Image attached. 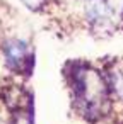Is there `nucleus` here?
<instances>
[{"instance_id": "obj_2", "label": "nucleus", "mask_w": 123, "mask_h": 124, "mask_svg": "<svg viewBox=\"0 0 123 124\" xmlns=\"http://www.w3.org/2000/svg\"><path fill=\"white\" fill-rule=\"evenodd\" d=\"M85 17L96 32L108 34L116 26L118 9L113 0H87Z\"/></svg>"}, {"instance_id": "obj_6", "label": "nucleus", "mask_w": 123, "mask_h": 124, "mask_svg": "<svg viewBox=\"0 0 123 124\" xmlns=\"http://www.w3.org/2000/svg\"><path fill=\"white\" fill-rule=\"evenodd\" d=\"M16 124H33V119H31V116H29V114L21 112V114L16 117Z\"/></svg>"}, {"instance_id": "obj_4", "label": "nucleus", "mask_w": 123, "mask_h": 124, "mask_svg": "<svg viewBox=\"0 0 123 124\" xmlns=\"http://www.w3.org/2000/svg\"><path fill=\"white\" fill-rule=\"evenodd\" d=\"M106 83H108V88L118 99H123V68L121 66H113L108 70Z\"/></svg>"}, {"instance_id": "obj_1", "label": "nucleus", "mask_w": 123, "mask_h": 124, "mask_svg": "<svg viewBox=\"0 0 123 124\" xmlns=\"http://www.w3.org/2000/svg\"><path fill=\"white\" fill-rule=\"evenodd\" d=\"M72 88L77 109L87 121H97L108 110L106 78L92 66L79 65L72 73Z\"/></svg>"}, {"instance_id": "obj_3", "label": "nucleus", "mask_w": 123, "mask_h": 124, "mask_svg": "<svg viewBox=\"0 0 123 124\" xmlns=\"http://www.w3.org/2000/svg\"><path fill=\"white\" fill-rule=\"evenodd\" d=\"M4 56L5 63L9 65L10 70L17 73H29L33 68V60L34 54L26 41L21 39H9L4 44Z\"/></svg>"}, {"instance_id": "obj_5", "label": "nucleus", "mask_w": 123, "mask_h": 124, "mask_svg": "<svg viewBox=\"0 0 123 124\" xmlns=\"http://www.w3.org/2000/svg\"><path fill=\"white\" fill-rule=\"evenodd\" d=\"M22 4L26 7H29L31 10H38V9H41L46 4V0H22Z\"/></svg>"}]
</instances>
